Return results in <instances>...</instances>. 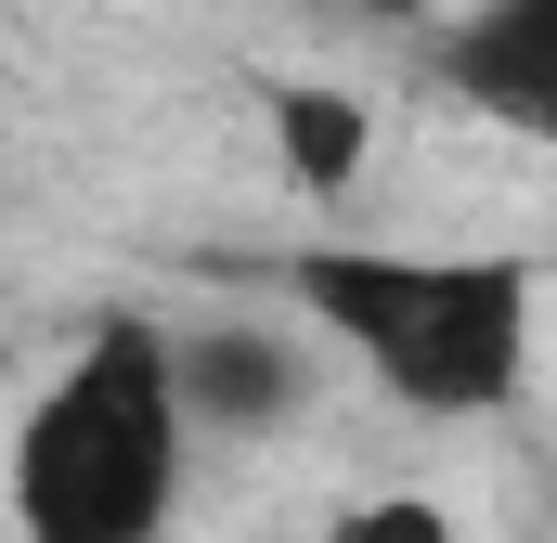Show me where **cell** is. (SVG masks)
<instances>
[{"mask_svg":"<svg viewBox=\"0 0 557 543\" xmlns=\"http://www.w3.org/2000/svg\"><path fill=\"white\" fill-rule=\"evenodd\" d=\"M273 285L311 311V337H337L376 389L428 427H480L532 389V324H545V260L506 247H298Z\"/></svg>","mask_w":557,"mask_h":543,"instance_id":"6da1fadb","label":"cell"},{"mask_svg":"<svg viewBox=\"0 0 557 543\" xmlns=\"http://www.w3.org/2000/svg\"><path fill=\"white\" fill-rule=\"evenodd\" d=\"M182 453H195V427H182V376H169V324L104 311L39 376V402L13 414V453H0L13 543H169Z\"/></svg>","mask_w":557,"mask_h":543,"instance_id":"7a4b0ae2","label":"cell"},{"mask_svg":"<svg viewBox=\"0 0 557 543\" xmlns=\"http://www.w3.org/2000/svg\"><path fill=\"white\" fill-rule=\"evenodd\" d=\"M441 91L519 142H557V0H480L441 26Z\"/></svg>","mask_w":557,"mask_h":543,"instance_id":"3957f363","label":"cell"},{"mask_svg":"<svg viewBox=\"0 0 557 543\" xmlns=\"http://www.w3.org/2000/svg\"><path fill=\"white\" fill-rule=\"evenodd\" d=\"M169 376H182V427H208V440H260L311 402V350L273 324H195V337H169Z\"/></svg>","mask_w":557,"mask_h":543,"instance_id":"277c9868","label":"cell"},{"mask_svg":"<svg viewBox=\"0 0 557 543\" xmlns=\"http://www.w3.org/2000/svg\"><path fill=\"white\" fill-rule=\"evenodd\" d=\"M260 130H273V168L298 194H350L376 168V104L337 78H260Z\"/></svg>","mask_w":557,"mask_h":543,"instance_id":"5b68a950","label":"cell"},{"mask_svg":"<svg viewBox=\"0 0 557 543\" xmlns=\"http://www.w3.org/2000/svg\"><path fill=\"white\" fill-rule=\"evenodd\" d=\"M324 543H454V505L441 492H350L324 518Z\"/></svg>","mask_w":557,"mask_h":543,"instance_id":"8992f818","label":"cell"},{"mask_svg":"<svg viewBox=\"0 0 557 543\" xmlns=\"http://www.w3.org/2000/svg\"><path fill=\"white\" fill-rule=\"evenodd\" d=\"M376 13H416V0H376Z\"/></svg>","mask_w":557,"mask_h":543,"instance_id":"52a82bcc","label":"cell"},{"mask_svg":"<svg viewBox=\"0 0 557 543\" xmlns=\"http://www.w3.org/2000/svg\"><path fill=\"white\" fill-rule=\"evenodd\" d=\"M545 285H557V260H545Z\"/></svg>","mask_w":557,"mask_h":543,"instance_id":"ba28073f","label":"cell"}]
</instances>
